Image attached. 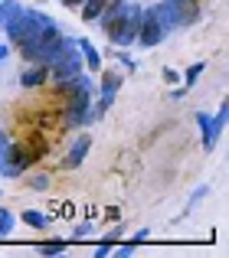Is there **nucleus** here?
<instances>
[{
  "mask_svg": "<svg viewBox=\"0 0 229 258\" xmlns=\"http://www.w3.org/2000/svg\"><path fill=\"white\" fill-rule=\"evenodd\" d=\"M7 33H10V39L23 49V56H30L33 49H36L39 43H43L46 36H56V23H52L46 13H36V10H20V17L13 20L10 26H7Z\"/></svg>",
  "mask_w": 229,
  "mask_h": 258,
  "instance_id": "obj_1",
  "label": "nucleus"
},
{
  "mask_svg": "<svg viewBox=\"0 0 229 258\" xmlns=\"http://www.w3.org/2000/svg\"><path fill=\"white\" fill-rule=\"evenodd\" d=\"M49 69H52V76H56L59 82L79 76V69H82V56H79V43H76V39H59L56 52H52V59H49Z\"/></svg>",
  "mask_w": 229,
  "mask_h": 258,
  "instance_id": "obj_2",
  "label": "nucleus"
},
{
  "mask_svg": "<svg viewBox=\"0 0 229 258\" xmlns=\"http://www.w3.org/2000/svg\"><path fill=\"white\" fill-rule=\"evenodd\" d=\"M138 26H141V10H138V7H131V13H128V17H121L118 23L108 30L111 43H118V46L134 43V39H138Z\"/></svg>",
  "mask_w": 229,
  "mask_h": 258,
  "instance_id": "obj_3",
  "label": "nucleus"
},
{
  "mask_svg": "<svg viewBox=\"0 0 229 258\" xmlns=\"http://www.w3.org/2000/svg\"><path fill=\"white\" fill-rule=\"evenodd\" d=\"M167 13H170L174 26H190L200 20V4L197 0H164Z\"/></svg>",
  "mask_w": 229,
  "mask_h": 258,
  "instance_id": "obj_4",
  "label": "nucleus"
},
{
  "mask_svg": "<svg viewBox=\"0 0 229 258\" xmlns=\"http://www.w3.org/2000/svg\"><path fill=\"white\" fill-rule=\"evenodd\" d=\"M164 36H167V30H164V23L154 17V10L141 13V26H138V39H141V43H144V46H157Z\"/></svg>",
  "mask_w": 229,
  "mask_h": 258,
  "instance_id": "obj_5",
  "label": "nucleus"
},
{
  "mask_svg": "<svg viewBox=\"0 0 229 258\" xmlns=\"http://www.w3.org/2000/svg\"><path fill=\"white\" fill-rule=\"evenodd\" d=\"M89 118V88H76L66 105V124L69 127H79L82 121Z\"/></svg>",
  "mask_w": 229,
  "mask_h": 258,
  "instance_id": "obj_6",
  "label": "nucleus"
},
{
  "mask_svg": "<svg viewBox=\"0 0 229 258\" xmlns=\"http://www.w3.org/2000/svg\"><path fill=\"white\" fill-rule=\"evenodd\" d=\"M197 121H200V127H203V147L210 151V147L216 144V138H219V131H223V124H226V108H219V111H216V118L197 114Z\"/></svg>",
  "mask_w": 229,
  "mask_h": 258,
  "instance_id": "obj_7",
  "label": "nucleus"
},
{
  "mask_svg": "<svg viewBox=\"0 0 229 258\" xmlns=\"http://www.w3.org/2000/svg\"><path fill=\"white\" fill-rule=\"evenodd\" d=\"M89 147H92V141L82 134V138L72 144V151H69V157H66V164H69V167H79V164L85 160V154H89Z\"/></svg>",
  "mask_w": 229,
  "mask_h": 258,
  "instance_id": "obj_8",
  "label": "nucleus"
},
{
  "mask_svg": "<svg viewBox=\"0 0 229 258\" xmlns=\"http://www.w3.org/2000/svg\"><path fill=\"white\" fill-rule=\"evenodd\" d=\"M46 79H49V69H46V66H36V69H30V72H23V76H20V82L23 85H43Z\"/></svg>",
  "mask_w": 229,
  "mask_h": 258,
  "instance_id": "obj_9",
  "label": "nucleus"
},
{
  "mask_svg": "<svg viewBox=\"0 0 229 258\" xmlns=\"http://www.w3.org/2000/svg\"><path fill=\"white\" fill-rule=\"evenodd\" d=\"M118 85H121V76L118 72H108V76H105V82H102V98H115V92H118Z\"/></svg>",
  "mask_w": 229,
  "mask_h": 258,
  "instance_id": "obj_10",
  "label": "nucleus"
},
{
  "mask_svg": "<svg viewBox=\"0 0 229 258\" xmlns=\"http://www.w3.org/2000/svg\"><path fill=\"white\" fill-rule=\"evenodd\" d=\"M79 49L85 52V59H89V66H92V69H98V66H102V56H98V49L89 43V39H79Z\"/></svg>",
  "mask_w": 229,
  "mask_h": 258,
  "instance_id": "obj_11",
  "label": "nucleus"
},
{
  "mask_svg": "<svg viewBox=\"0 0 229 258\" xmlns=\"http://www.w3.org/2000/svg\"><path fill=\"white\" fill-rule=\"evenodd\" d=\"M105 7H108V0H89V4L82 7V17L85 20H98V13H102Z\"/></svg>",
  "mask_w": 229,
  "mask_h": 258,
  "instance_id": "obj_12",
  "label": "nucleus"
},
{
  "mask_svg": "<svg viewBox=\"0 0 229 258\" xmlns=\"http://www.w3.org/2000/svg\"><path fill=\"white\" fill-rule=\"evenodd\" d=\"M23 222H26V226H33V229H43L46 226V216L36 213V209H26V213H23Z\"/></svg>",
  "mask_w": 229,
  "mask_h": 258,
  "instance_id": "obj_13",
  "label": "nucleus"
},
{
  "mask_svg": "<svg viewBox=\"0 0 229 258\" xmlns=\"http://www.w3.org/2000/svg\"><path fill=\"white\" fill-rule=\"evenodd\" d=\"M10 229H13V213L0 209V235H10Z\"/></svg>",
  "mask_w": 229,
  "mask_h": 258,
  "instance_id": "obj_14",
  "label": "nucleus"
},
{
  "mask_svg": "<svg viewBox=\"0 0 229 258\" xmlns=\"http://www.w3.org/2000/svg\"><path fill=\"white\" fill-rule=\"evenodd\" d=\"M200 72H203V66H190V69H187V85H193V82H197V79H200Z\"/></svg>",
  "mask_w": 229,
  "mask_h": 258,
  "instance_id": "obj_15",
  "label": "nucleus"
},
{
  "mask_svg": "<svg viewBox=\"0 0 229 258\" xmlns=\"http://www.w3.org/2000/svg\"><path fill=\"white\" fill-rule=\"evenodd\" d=\"M43 252L46 255H59L63 252V242H49V245H43Z\"/></svg>",
  "mask_w": 229,
  "mask_h": 258,
  "instance_id": "obj_16",
  "label": "nucleus"
},
{
  "mask_svg": "<svg viewBox=\"0 0 229 258\" xmlns=\"http://www.w3.org/2000/svg\"><path fill=\"white\" fill-rule=\"evenodd\" d=\"M46 183H49V176H33V189H46Z\"/></svg>",
  "mask_w": 229,
  "mask_h": 258,
  "instance_id": "obj_17",
  "label": "nucleus"
},
{
  "mask_svg": "<svg viewBox=\"0 0 229 258\" xmlns=\"http://www.w3.org/2000/svg\"><path fill=\"white\" fill-rule=\"evenodd\" d=\"M7 147H10V141H7V134H4V131H0V154H4V151H7Z\"/></svg>",
  "mask_w": 229,
  "mask_h": 258,
  "instance_id": "obj_18",
  "label": "nucleus"
},
{
  "mask_svg": "<svg viewBox=\"0 0 229 258\" xmlns=\"http://www.w3.org/2000/svg\"><path fill=\"white\" fill-rule=\"evenodd\" d=\"M7 52H10V49H7V46H0V62H4V59H7Z\"/></svg>",
  "mask_w": 229,
  "mask_h": 258,
  "instance_id": "obj_19",
  "label": "nucleus"
},
{
  "mask_svg": "<svg viewBox=\"0 0 229 258\" xmlns=\"http://www.w3.org/2000/svg\"><path fill=\"white\" fill-rule=\"evenodd\" d=\"M63 4H66V7H76V4H82V0H63Z\"/></svg>",
  "mask_w": 229,
  "mask_h": 258,
  "instance_id": "obj_20",
  "label": "nucleus"
}]
</instances>
